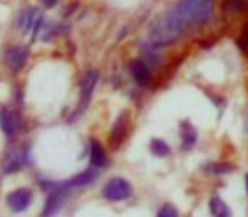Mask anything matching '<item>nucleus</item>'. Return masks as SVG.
<instances>
[{"mask_svg": "<svg viewBox=\"0 0 248 217\" xmlns=\"http://www.w3.org/2000/svg\"><path fill=\"white\" fill-rule=\"evenodd\" d=\"M186 30L181 17L177 15L176 7L167 10L159 20L152 24L149 30V43L154 47H164V45L174 44Z\"/></svg>", "mask_w": 248, "mask_h": 217, "instance_id": "nucleus-1", "label": "nucleus"}, {"mask_svg": "<svg viewBox=\"0 0 248 217\" xmlns=\"http://www.w3.org/2000/svg\"><path fill=\"white\" fill-rule=\"evenodd\" d=\"M176 12L186 29L201 26L211 17L213 0H181L176 5Z\"/></svg>", "mask_w": 248, "mask_h": 217, "instance_id": "nucleus-2", "label": "nucleus"}, {"mask_svg": "<svg viewBox=\"0 0 248 217\" xmlns=\"http://www.w3.org/2000/svg\"><path fill=\"white\" fill-rule=\"evenodd\" d=\"M69 192H73V190L66 185V182H61V184H52L51 192L46 199V204H44L43 217H52V216L58 214V212L62 209V205H64Z\"/></svg>", "mask_w": 248, "mask_h": 217, "instance_id": "nucleus-3", "label": "nucleus"}, {"mask_svg": "<svg viewBox=\"0 0 248 217\" xmlns=\"http://www.w3.org/2000/svg\"><path fill=\"white\" fill-rule=\"evenodd\" d=\"M132 195V185L128 184L125 178H111L105 184L103 187V197L107 201L111 202H118V201H125Z\"/></svg>", "mask_w": 248, "mask_h": 217, "instance_id": "nucleus-4", "label": "nucleus"}, {"mask_svg": "<svg viewBox=\"0 0 248 217\" xmlns=\"http://www.w3.org/2000/svg\"><path fill=\"white\" fill-rule=\"evenodd\" d=\"M31 202H32V190L26 187L16 188V190H12L7 195V205H9L12 212L27 211Z\"/></svg>", "mask_w": 248, "mask_h": 217, "instance_id": "nucleus-5", "label": "nucleus"}, {"mask_svg": "<svg viewBox=\"0 0 248 217\" xmlns=\"http://www.w3.org/2000/svg\"><path fill=\"white\" fill-rule=\"evenodd\" d=\"M98 71H88L85 74V78H83L81 81V93H79V104H78V115L81 113V111H85V108L88 106L90 100H92V94L93 91H95V86L96 83H98Z\"/></svg>", "mask_w": 248, "mask_h": 217, "instance_id": "nucleus-6", "label": "nucleus"}, {"mask_svg": "<svg viewBox=\"0 0 248 217\" xmlns=\"http://www.w3.org/2000/svg\"><path fill=\"white\" fill-rule=\"evenodd\" d=\"M29 163V153H27V148H20L16 150V152L9 153L3 162V174H14L22 170L24 167Z\"/></svg>", "mask_w": 248, "mask_h": 217, "instance_id": "nucleus-7", "label": "nucleus"}, {"mask_svg": "<svg viewBox=\"0 0 248 217\" xmlns=\"http://www.w3.org/2000/svg\"><path fill=\"white\" fill-rule=\"evenodd\" d=\"M27 58H29V47L27 45H16L5 56V62L12 71H19L24 68Z\"/></svg>", "mask_w": 248, "mask_h": 217, "instance_id": "nucleus-8", "label": "nucleus"}, {"mask_svg": "<svg viewBox=\"0 0 248 217\" xmlns=\"http://www.w3.org/2000/svg\"><path fill=\"white\" fill-rule=\"evenodd\" d=\"M0 130L7 136L17 135L20 130V121L17 118V115L7 110V108H0Z\"/></svg>", "mask_w": 248, "mask_h": 217, "instance_id": "nucleus-9", "label": "nucleus"}, {"mask_svg": "<svg viewBox=\"0 0 248 217\" xmlns=\"http://www.w3.org/2000/svg\"><path fill=\"white\" fill-rule=\"evenodd\" d=\"M128 71H130L132 78H134V81L137 83L139 86H149L150 79H152V74H150L149 66L145 64L144 61H139V59L132 61L130 64H128Z\"/></svg>", "mask_w": 248, "mask_h": 217, "instance_id": "nucleus-10", "label": "nucleus"}, {"mask_svg": "<svg viewBox=\"0 0 248 217\" xmlns=\"http://www.w3.org/2000/svg\"><path fill=\"white\" fill-rule=\"evenodd\" d=\"M90 162L96 169H105L108 165L107 152H105L103 145L95 138H92V142H90Z\"/></svg>", "mask_w": 248, "mask_h": 217, "instance_id": "nucleus-11", "label": "nucleus"}, {"mask_svg": "<svg viewBox=\"0 0 248 217\" xmlns=\"http://www.w3.org/2000/svg\"><path fill=\"white\" fill-rule=\"evenodd\" d=\"M95 180H96V172L93 169H88V170H85V172L75 175V177L69 178V180H66V185H68L71 190H76V188H83V187H86V185L93 184Z\"/></svg>", "mask_w": 248, "mask_h": 217, "instance_id": "nucleus-12", "label": "nucleus"}, {"mask_svg": "<svg viewBox=\"0 0 248 217\" xmlns=\"http://www.w3.org/2000/svg\"><path fill=\"white\" fill-rule=\"evenodd\" d=\"M37 17H39V14H37V9H26L22 14H20L19 26H20V32H22L24 36H27V34L32 30V27H34V24H36Z\"/></svg>", "mask_w": 248, "mask_h": 217, "instance_id": "nucleus-13", "label": "nucleus"}, {"mask_svg": "<svg viewBox=\"0 0 248 217\" xmlns=\"http://www.w3.org/2000/svg\"><path fill=\"white\" fill-rule=\"evenodd\" d=\"M125 131H127V115H122L120 118L117 120L113 127V131H111L110 142L113 146H118L122 143V140L125 138Z\"/></svg>", "mask_w": 248, "mask_h": 217, "instance_id": "nucleus-14", "label": "nucleus"}, {"mask_svg": "<svg viewBox=\"0 0 248 217\" xmlns=\"http://www.w3.org/2000/svg\"><path fill=\"white\" fill-rule=\"evenodd\" d=\"M209 209H211V214L215 217H230L232 216L230 207L219 197H213L211 201H209Z\"/></svg>", "mask_w": 248, "mask_h": 217, "instance_id": "nucleus-15", "label": "nucleus"}, {"mask_svg": "<svg viewBox=\"0 0 248 217\" xmlns=\"http://www.w3.org/2000/svg\"><path fill=\"white\" fill-rule=\"evenodd\" d=\"M155 49L157 47H154L150 43L142 45V58H144V62L149 66V68H150V66L159 64V54H157Z\"/></svg>", "mask_w": 248, "mask_h": 217, "instance_id": "nucleus-16", "label": "nucleus"}, {"mask_svg": "<svg viewBox=\"0 0 248 217\" xmlns=\"http://www.w3.org/2000/svg\"><path fill=\"white\" fill-rule=\"evenodd\" d=\"M183 146L184 148H191V146L194 145V142H196V131H194V128L191 127L189 123H184L183 125Z\"/></svg>", "mask_w": 248, "mask_h": 217, "instance_id": "nucleus-17", "label": "nucleus"}, {"mask_svg": "<svg viewBox=\"0 0 248 217\" xmlns=\"http://www.w3.org/2000/svg\"><path fill=\"white\" fill-rule=\"evenodd\" d=\"M150 150L155 157H167L170 153V148L164 140H159V138H154L152 143H150Z\"/></svg>", "mask_w": 248, "mask_h": 217, "instance_id": "nucleus-18", "label": "nucleus"}, {"mask_svg": "<svg viewBox=\"0 0 248 217\" xmlns=\"http://www.w3.org/2000/svg\"><path fill=\"white\" fill-rule=\"evenodd\" d=\"M157 217H179V212H177V209L174 205L164 204L160 207V211L157 212Z\"/></svg>", "mask_w": 248, "mask_h": 217, "instance_id": "nucleus-19", "label": "nucleus"}, {"mask_svg": "<svg viewBox=\"0 0 248 217\" xmlns=\"http://www.w3.org/2000/svg\"><path fill=\"white\" fill-rule=\"evenodd\" d=\"M226 7L232 10H236V12H242V10L248 9V0H225Z\"/></svg>", "mask_w": 248, "mask_h": 217, "instance_id": "nucleus-20", "label": "nucleus"}, {"mask_svg": "<svg viewBox=\"0 0 248 217\" xmlns=\"http://www.w3.org/2000/svg\"><path fill=\"white\" fill-rule=\"evenodd\" d=\"M206 170L208 172H211V174H223V172H228V170H232V167H228V165H209V167H206Z\"/></svg>", "mask_w": 248, "mask_h": 217, "instance_id": "nucleus-21", "label": "nucleus"}, {"mask_svg": "<svg viewBox=\"0 0 248 217\" xmlns=\"http://www.w3.org/2000/svg\"><path fill=\"white\" fill-rule=\"evenodd\" d=\"M240 47L243 49L245 52H248V29H245V32H243V36H242V39H240Z\"/></svg>", "mask_w": 248, "mask_h": 217, "instance_id": "nucleus-22", "label": "nucleus"}, {"mask_svg": "<svg viewBox=\"0 0 248 217\" xmlns=\"http://www.w3.org/2000/svg\"><path fill=\"white\" fill-rule=\"evenodd\" d=\"M41 2H43L44 5L47 7V9H51V7L56 5V2H58V0H41Z\"/></svg>", "mask_w": 248, "mask_h": 217, "instance_id": "nucleus-23", "label": "nucleus"}, {"mask_svg": "<svg viewBox=\"0 0 248 217\" xmlns=\"http://www.w3.org/2000/svg\"><path fill=\"white\" fill-rule=\"evenodd\" d=\"M245 180H247V194H248V174H247V177H245Z\"/></svg>", "mask_w": 248, "mask_h": 217, "instance_id": "nucleus-24", "label": "nucleus"}]
</instances>
